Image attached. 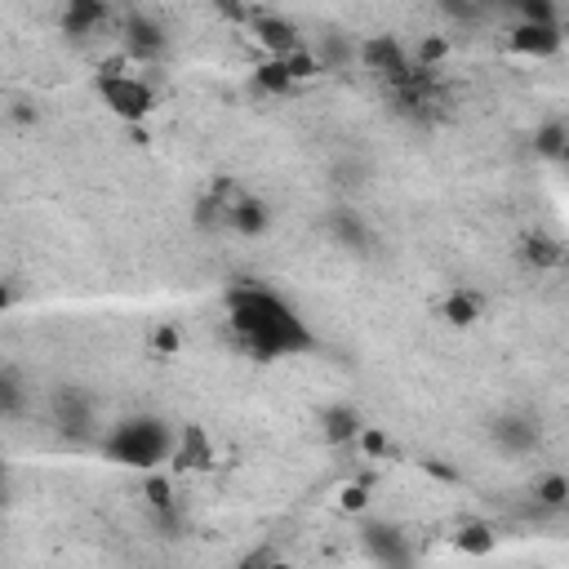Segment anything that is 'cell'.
<instances>
[{
    "label": "cell",
    "mask_w": 569,
    "mask_h": 569,
    "mask_svg": "<svg viewBox=\"0 0 569 569\" xmlns=\"http://www.w3.org/2000/svg\"><path fill=\"white\" fill-rule=\"evenodd\" d=\"M565 493H569L565 476H547V480L538 485V502H542V507H565Z\"/></svg>",
    "instance_id": "2e32d148"
},
{
    "label": "cell",
    "mask_w": 569,
    "mask_h": 569,
    "mask_svg": "<svg viewBox=\"0 0 569 569\" xmlns=\"http://www.w3.org/2000/svg\"><path fill=\"white\" fill-rule=\"evenodd\" d=\"M271 569H298V565H271Z\"/></svg>",
    "instance_id": "44dd1931"
},
{
    "label": "cell",
    "mask_w": 569,
    "mask_h": 569,
    "mask_svg": "<svg viewBox=\"0 0 569 569\" xmlns=\"http://www.w3.org/2000/svg\"><path fill=\"white\" fill-rule=\"evenodd\" d=\"M4 302H9V289H4V284H0V307H4Z\"/></svg>",
    "instance_id": "ffe728a7"
},
{
    "label": "cell",
    "mask_w": 569,
    "mask_h": 569,
    "mask_svg": "<svg viewBox=\"0 0 569 569\" xmlns=\"http://www.w3.org/2000/svg\"><path fill=\"white\" fill-rule=\"evenodd\" d=\"M347 436H360V418L351 409H333L329 413V440H347Z\"/></svg>",
    "instance_id": "9a60e30c"
},
{
    "label": "cell",
    "mask_w": 569,
    "mask_h": 569,
    "mask_svg": "<svg viewBox=\"0 0 569 569\" xmlns=\"http://www.w3.org/2000/svg\"><path fill=\"white\" fill-rule=\"evenodd\" d=\"M360 62H365L378 80H387L391 89H400V84L413 76V62H409V53L400 49L396 36H369V40H360Z\"/></svg>",
    "instance_id": "277c9868"
},
{
    "label": "cell",
    "mask_w": 569,
    "mask_h": 569,
    "mask_svg": "<svg viewBox=\"0 0 569 569\" xmlns=\"http://www.w3.org/2000/svg\"><path fill=\"white\" fill-rule=\"evenodd\" d=\"M4 485H9V480H4V462H0V502H4Z\"/></svg>",
    "instance_id": "d6986e66"
},
{
    "label": "cell",
    "mask_w": 569,
    "mask_h": 569,
    "mask_svg": "<svg viewBox=\"0 0 569 569\" xmlns=\"http://www.w3.org/2000/svg\"><path fill=\"white\" fill-rule=\"evenodd\" d=\"M476 316H480V298H476V293L453 289V293L445 298V320H449V325H471Z\"/></svg>",
    "instance_id": "7c38bea8"
},
{
    "label": "cell",
    "mask_w": 569,
    "mask_h": 569,
    "mask_svg": "<svg viewBox=\"0 0 569 569\" xmlns=\"http://www.w3.org/2000/svg\"><path fill=\"white\" fill-rule=\"evenodd\" d=\"M253 84L267 89V93H289V89H293V76H289V67H284L280 58H267V62L253 71Z\"/></svg>",
    "instance_id": "8fae6325"
},
{
    "label": "cell",
    "mask_w": 569,
    "mask_h": 569,
    "mask_svg": "<svg viewBox=\"0 0 569 569\" xmlns=\"http://www.w3.org/2000/svg\"><path fill=\"white\" fill-rule=\"evenodd\" d=\"M493 436L507 445V449H529L533 445V422H525V418H498V427H493Z\"/></svg>",
    "instance_id": "4fadbf2b"
},
{
    "label": "cell",
    "mask_w": 569,
    "mask_h": 569,
    "mask_svg": "<svg viewBox=\"0 0 569 569\" xmlns=\"http://www.w3.org/2000/svg\"><path fill=\"white\" fill-rule=\"evenodd\" d=\"M542 151H551V156L560 151V129H547V133H542Z\"/></svg>",
    "instance_id": "ac0fdd59"
},
{
    "label": "cell",
    "mask_w": 569,
    "mask_h": 569,
    "mask_svg": "<svg viewBox=\"0 0 569 569\" xmlns=\"http://www.w3.org/2000/svg\"><path fill=\"white\" fill-rule=\"evenodd\" d=\"M102 18H107V9H102V4H71V9H67V31H76V36H80V31H89V27H93V22H102Z\"/></svg>",
    "instance_id": "5bb4252c"
},
{
    "label": "cell",
    "mask_w": 569,
    "mask_h": 569,
    "mask_svg": "<svg viewBox=\"0 0 569 569\" xmlns=\"http://www.w3.org/2000/svg\"><path fill=\"white\" fill-rule=\"evenodd\" d=\"M253 31H258V40L267 44V53H271V58H289V53L307 49V44H302V36H298V27H293V22H284V18L258 13V18H253Z\"/></svg>",
    "instance_id": "5b68a950"
},
{
    "label": "cell",
    "mask_w": 569,
    "mask_h": 569,
    "mask_svg": "<svg viewBox=\"0 0 569 569\" xmlns=\"http://www.w3.org/2000/svg\"><path fill=\"white\" fill-rule=\"evenodd\" d=\"M511 49L516 53H533V58H547L560 49V27L556 22H520L511 31Z\"/></svg>",
    "instance_id": "8992f818"
},
{
    "label": "cell",
    "mask_w": 569,
    "mask_h": 569,
    "mask_svg": "<svg viewBox=\"0 0 569 569\" xmlns=\"http://www.w3.org/2000/svg\"><path fill=\"white\" fill-rule=\"evenodd\" d=\"M169 462H173L178 471H187V467H204V462H209L204 431H200V427H182V431L173 436V453H169Z\"/></svg>",
    "instance_id": "ba28073f"
},
{
    "label": "cell",
    "mask_w": 569,
    "mask_h": 569,
    "mask_svg": "<svg viewBox=\"0 0 569 569\" xmlns=\"http://www.w3.org/2000/svg\"><path fill=\"white\" fill-rule=\"evenodd\" d=\"M53 409H58V422H62V431H89V405H84V396L80 391H58V400H53Z\"/></svg>",
    "instance_id": "9c48e42d"
},
{
    "label": "cell",
    "mask_w": 569,
    "mask_h": 569,
    "mask_svg": "<svg viewBox=\"0 0 569 569\" xmlns=\"http://www.w3.org/2000/svg\"><path fill=\"white\" fill-rule=\"evenodd\" d=\"M453 542H458V551H467V556H489L498 538H493V529H489L485 520H462Z\"/></svg>",
    "instance_id": "30bf717a"
},
{
    "label": "cell",
    "mask_w": 569,
    "mask_h": 569,
    "mask_svg": "<svg viewBox=\"0 0 569 569\" xmlns=\"http://www.w3.org/2000/svg\"><path fill=\"white\" fill-rule=\"evenodd\" d=\"M22 409V387L13 373H0V413H18Z\"/></svg>",
    "instance_id": "e0dca14e"
},
{
    "label": "cell",
    "mask_w": 569,
    "mask_h": 569,
    "mask_svg": "<svg viewBox=\"0 0 569 569\" xmlns=\"http://www.w3.org/2000/svg\"><path fill=\"white\" fill-rule=\"evenodd\" d=\"M227 325L244 351L258 360H280V356H302L316 347V333L298 316L293 302L262 284H240L227 293Z\"/></svg>",
    "instance_id": "6da1fadb"
},
{
    "label": "cell",
    "mask_w": 569,
    "mask_h": 569,
    "mask_svg": "<svg viewBox=\"0 0 569 569\" xmlns=\"http://www.w3.org/2000/svg\"><path fill=\"white\" fill-rule=\"evenodd\" d=\"M124 49H129V58H133V62H151V58L164 49V36H160V27H156V22L133 18V22L124 27Z\"/></svg>",
    "instance_id": "52a82bcc"
},
{
    "label": "cell",
    "mask_w": 569,
    "mask_h": 569,
    "mask_svg": "<svg viewBox=\"0 0 569 569\" xmlns=\"http://www.w3.org/2000/svg\"><path fill=\"white\" fill-rule=\"evenodd\" d=\"M98 93H102V102H107L120 120H142V116L156 107L151 84H147L142 76H133V71H120V67H102Z\"/></svg>",
    "instance_id": "3957f363"
},
{
    "label": "cell",
    "mask_w": 569,
    "mask_h": 569,
    "mask_svg": "<svg viewBox=\"0 0 569 569\" xmlns=\"http://www.w3.org/2000/svg\"><path fill=\"white\" fill-rule=\"evenodd\" d=\"M173 427L156 413H138V418H124L116 422L107 436H102V453L120 467H133V471H151L160 462H169L173 453Z\"/></svg>",
    "instance_id": "7a4b0ae2"
}]
</instances>
